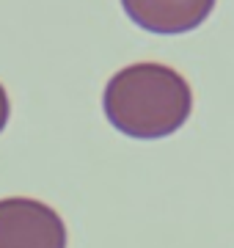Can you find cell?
<instances>
[{
    "mask_svg": "<svg viewBox=\"0 0 234 248\" xmlns=\"http://www.w3.org/2000/svg\"><path fill=\"white\" fill-rule=\"evenodd\" d=\"M0 248H66L63 218L36 199H0Z\"/></svg>",
    "mask_w": 234,
    "mask_h": 248,
    "instance_id": "obj_2",
    "label": "cell"
},
{
    "mask_svg": "<svg viewBox=\"0 0 234 248\" xmlns=\"http://www.w3.org/2000/svg\"><path fill=\"white\" fill-rule=\"evenodd\" d=\"M121 6L138 28L160 36H176L207 22L215 0H121Z\"/></svg>",
    "mask_w": 234,
    "mask_h": 248,
    "instance_id": "obj_3",
    "label": "cell"
},
{
    "mask_svg": "<svg viewBox=\"0 0 234 248\" xmlns=\"http://www.w3.org/2000/svg\"><path fill=\"white\" fill-rule=\"evenodd\" d=\"M102 108L118 133L154 141L174 135L190 119L193 91L174 66L130 63L108 80Z\"/></svg>",
    "mask_w": 234,
    "mask_h": 248,
    "instance_id": "obj_1",
    "label": "cell"
},
{
    "mask_svg": "<svg viewBox=\"0 0 234 248\" xmlns=\"http://www.w3.org/2000/svg\"><path fill=\"white\" fill-rule=\"evenodd\" d=\"M9 113H11L9 94H6L3 86H0V133H3V130H6V124H9Z\"/></svg>",
    "mask_w": 234,
    "mask_h": 248,
    "instance_id": "obj_4",
    "label": "cell"
}]
</instances>
